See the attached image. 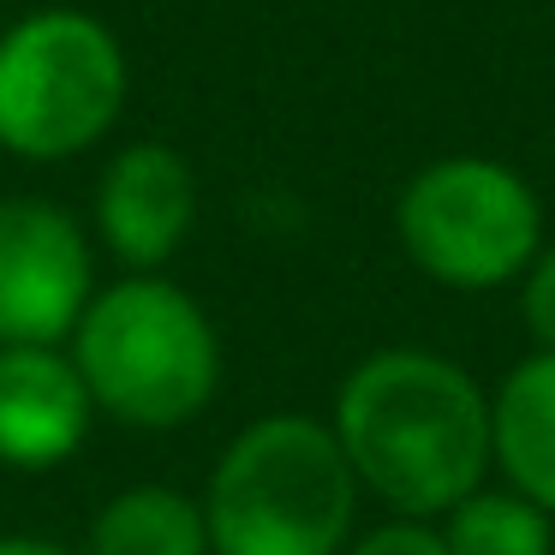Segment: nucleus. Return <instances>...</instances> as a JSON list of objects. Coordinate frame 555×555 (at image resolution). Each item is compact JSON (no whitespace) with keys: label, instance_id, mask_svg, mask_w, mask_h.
Wrapping results in <instances>:
<instances>
[{"label":"nucleus","instance_id":"obj_13","mask_svg":"<svg viewBox=\"0 0 555 555\" xmlns=\"http://www.w3.org/2000/svg\"><path fill=\"white\" fill-rule=\"evenodd\" d=\"M347 555H448V543L424 519H388V526L364 531L359 543H347Z\"/></svg>","mask_w":555,"mask_h":555},{"label":"nucleus","instance_id":"obj_7","mask_svg":"<svg viewBox=\"0 0 555 555\" xmlns=\"http://www.w3.org/2000/svg\"><path fill=\"white\" fill-rule=\"evenodd\" d=\"M197 221V173L173 144H126L96 180V228L120 263L156 269Z\"/></svg>","mask_w":555,"mask_h":555},{"label":"nucleus","instance_id":"obj_9","mask_svg":"<svg viewBox=\"0 0 555 555\" xmlns=\"http://www.w3.org/2000/svg\"><path fill=\"white\" fill-rule=\"evenodd\" d=\"M490 460L507 490L555 519V352H531L490 395Z\"/></svg>","mask_w":555,"mask_h":555},{"label":"nucleus","instance_id":"obj_12","mask_svg":"<svg viewBox=\"0 0 555 555\" xmlns=\"http://www.w3.org/2000/svg\"><path fill=\"white\" fill-rule=\"evenodd\" d=\"M519 281H526L519 287V311H526L531 340H538V352H555V245L531 257V269Z\"/></svg>","mask_w":555,"mask_h":555},{"label":"nucleus","instance_id":"obj_1","mask_svg":"<svg viewBox=\"0 0 555 555\" xmlns=\"http://www.w3.org/2000/svg\"><path fill=\"white\" fill-rule=\"evenodd\" d=\"M335 442L359 490L400 519H442L483 490L490 395L454 359L424 347H383L347 371L335 395Z\"/></svg>","mask_w":555,"mask_h":555},{"label":"nucleus","instance_id":"obj_6","mask_svg":"<svg viewBox=\"0 0 555 555\" xmlns=\"http://www.w3.org/2000/svg\"><path fill=\"white\" fill-rule=\"evenodd\" d=\"M96 293L90 240L42 197H0V347H54Z\"/></svg>","mask_w":555,"mask_h":555},{"label":"nucleus","instance_id":"obj_14","mask_svg":"<svg viewBox=\"0 0 555 555\" xmlns=\"http://www.w3.org/2000/svg\"><path fill=\"white\" fill-rule=\"evenodd\" d=\"M0 555H73V550H61L49 538H0Z\"/></svg>","mask_w":555,"mask_h":555},{"label":"nucleus","instance_id":"obj_2","mask_svg":"<svg viewBox=\"0 0 555 555\" xmlns=\"http://www.w3.org/2000/svg\"><path fill=\"white\" fill-rule=\"evenodd\" d=\"M359 514V478L335 430L275 412L240 430L204 495L216 555H340Z\"/></svg>","mask_w":555,"mask_h":555},{"label":"nucleus","instance_id":"obj_5","mask_svg":"<svg viewBox=\"0 0 555 555\" xmlns=\"http://www.w3.org/2000/svg\"><path fill=\"white\" fill-rule=\"evenodd\" d=\"M395 233L430 281L454 293H490L519 281L543 251V209L507 162L442 156L406 180Z\"/></svg>","mask_w":555,"mask_h":555},{"label":"nucleus","instance_id":"obj_11","mask_svg":"<svg viewBox=\"0 0 555 555\" xmlns=\"http://www.w3.org/2000/svg\"><path fill=\"white\" fill-rule=\"evenodd\" d=\"M448 555H555V519L514 490H472L442 514Z\"/></svg>","mask_w":555,"mask_h":555},{"label":"nucleus","instance_id":"obj_4","mask_svg":"<svg viewBox=\"0 0 555 555\" xmlns=\"http://www.w3.org/2000/svg\"><path fill=\"white\" fill-rule=\"evenodd\" d=\"M126 108V49L85 7H42L0 37V150L66 162Z\"/></svg>","mask_w":555,"mask_h":555},{"label":"nucleus","instance_id":"obj_3","mask_svg":"<svg viewBox=\"0 0 555 555\" xmlns=\"http://www.w3.org/2000/svg\"><path fill=\"white\" fill-rule=\"evenodd\" d=\"M73 364L102 412L138 430H173L216 395L221 340L185 287L162 275H126L90 293L73 328Z\"/></svg>","mask_w":555,"mask_h":555},{"label":"nucleus","instance_id":"obj_8","mask_svg":"<svg viewBox=\"0 0 555 555\" xmlns=\"http://www.w3.org/2000/svg\"><path fill=\"white\" fill-rule=\"evenodd\" d=\"M85 376L54 347H0V460L18 472H49L90 436Z\"/></svg>","mask_w":555,"mask_h":555},{"label":"nucleus","instance_id":"obj_10","mask_svg":"<svg viewBox=\"0 0 555 555\" xmlns=\"http://www.w3.org/2000/svg\"><path fill=\"white\" fill-rule=\"evenodd\" d=\"M90 555H209L204 507L168 483H132L90 519Z\"/></svg>","mask_w":555,"mask_h":555}]
</instances>
